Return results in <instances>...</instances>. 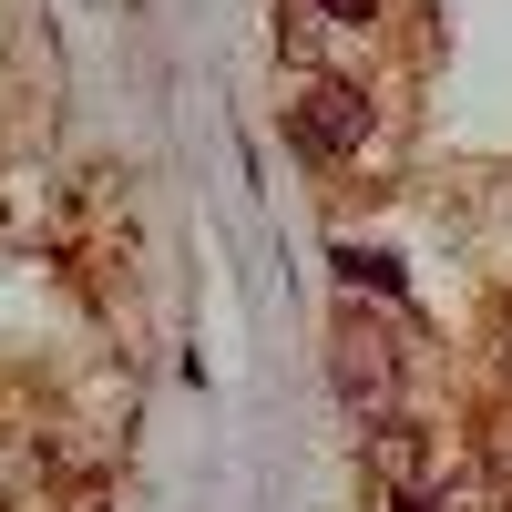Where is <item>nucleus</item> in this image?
<instances>
[{"instance_id": "nucleus-1", "label": "nucleus", "mask_w": 512, "mask_h": 512, "mask_svg": "<svg viewBox=\"0 0 512 512\" xmlns=\"http://www.w3.org/2000/svg\"><path fill=\"white\" fill-rule=\"evenodd\" d=\"M297 144L308 154H359L369 144V103L349 82H308V103H297Z\"/></svg>"}, {"instance_id": "nucleus-2", "label": "nucleus", "mask_w": 512, "mask_h": 512, "mask_svg": "<svg viewBox=\"0 0 512 512\" xmlns=\"http://www.w3.org/2000/svg\"><path fill=\"white\" fill-rule=\"evenodd\" d=\"M338 390H349L359 410H379V400H390V349H379L369 328H338Z\"/></svg>"}, {"instance_id": "nucleus-3", "label": "nucleus", "mask_w": 512, "mask_h": 512, "mask_svg": "<svg viewBox=\"0 0 512 512\" xmlns=\"http://www.w3.org/2000/svg\"><path fill=\"white\" fill-rule=\"evenodd\" d=\"M379 472H390L400 492L431 472V441H420V420H379Z\"/></svg>"}, {"instance_id": "nucleus-4", "label": "nucleus", "mask_w": 512, "mask_h": 512, "mask_svg": "<svg viewBox=\"0 0 512 512\" xmlns=\"http://www.w3.org/2000/svg\"><path fill=\"white\" fill-rule=\"evenodd\" d=\"M338 277H349V287H379V297L400 287V267H390L379 246H338Z\"/></svg>"}, {"instance_id": "nucleus-5", "label": "nucleus", "mask_w": 512, "mask_h": 512, "mask_svg": "<svg viewBox=\"0 0 512 512\" xmlns=\"http://www.w3.org/2000/svg\"><path fill=\"white\" fill-rule=\"evenodd\" d=\"M328 21H379V0H318Z\"/></svg>"}, {"instance_id": "nucleus-6", "label": "nucleus", "mask_w": 512, "mask_h": 512, "mask_svg": "<svg viewBox=\"0 0 512 512\" xmlns=\"http://www.w3.org/2000/svg\"><path fill=\"white\" fill-rule=\"evenodd\" d=\"M492 472H502V482H512V431H492Z\"/></svg>"}, {"instance_id": "nucleus-7", "label": "nucleus", "mask_w": 512, "mask_h": 512, "mask_svg": "<svg viewBox=\"0 0 512 512\" xmlns=\"http://www.w3.org/2000/svg\"><path fill=\"white\" fill-rule=\"evenodd\" d=\"M410 512H420V502H410Z\"/></svg>"}]
</instances>
